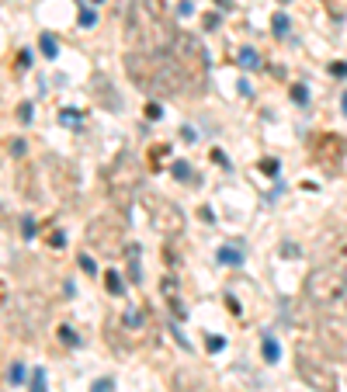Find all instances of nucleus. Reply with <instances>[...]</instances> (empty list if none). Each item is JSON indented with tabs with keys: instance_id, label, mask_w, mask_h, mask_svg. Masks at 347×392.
<instances>
[{
	"instance_id": "obj_1",
	"label": "nucleus",
	"mask_w": 347,
	"mask_h": 392,
	"mask_svg": "<svg viewBox=\"0 0 347 392\" xmlns=\"http://www.w3.org/2000/svg\"><path fill=\"white\" fill-rule=\"evenodd\" d=\"M174 38V28H167V21L160 18L153 0H132L128 7V42L132 49L139 45V52H167Z\"/></svg>"
},
{
	"instance_id": "obj_2",
	"label": "nucleus",
	"mask_w": 347,
	"mask_h": 392,
	"mask_svg": "<svg viewBox=\"0 0 347 392\" xmlns=\"http://www.w3.org/2000/svg\"><path fill=\"white\" fill-rule=\"evenodd\" d=\"M167 56L181 70V77L188 80L191 91L194 94L205 91V84H209V52L201 49V42H198L194 35L174 31V38H170V45H167Z\"/></svg>"
},
{
	"instance_id": "obj_3",
	"label": "nucleus",
	"mask_w": 347,
	"mask_h": 392,
	"mask_svg": "<svg viewBox=\"0 0 347 392\" xmlns=\"http://www.w3.org/2000/svg\"><path fill=\"white\" fill-rule=\"evenodd\" d=\"M108 187H111V194L118 202H125L128 194L139 187V160L128 150H122L115 156V163L108 167Z\"/></svg>"
},
{
	"instance_id": "obj_4",
	"label": "nucleus",
	"mask_w": 347,
	"mask_h": 392,
	"mask_svg": "<svg viewBox=\"0 0 347 392\" xmlns=\"http://www.w3.org/2000/svg\"><path fill=\"white\" fill-rule=\"evenodd\" d=\"M344 292V274H337L333 268H316L306 278V295L313 305H333V299H340Z\"/></svg>"
},
{
	"instance_id": "obj_5",
	"label": "nucleus",
	"mask_w": 347,
	"mask_h": 392,
	"mask_svg": "<svg viewBox=\"0 0 347 392\" xmlns=\"http://www.w3.org/2000/svg\"><path fill=\"white\" fill-rule=\"evenodd\" d=\"M299 375H302L313 389H319V392H333V385H337L333 368H330V364H323V361H316L306 347H299Z\"/></svg>"
},
{
	"instance_id": "obj_6",
	"label": "nucleus",
	"mask_w": 347,
	"mask_h": 392,
	"mask_svg": "<svg viewBox=\"0 0 347 392\" xmlns=\"http://www.w3.org/2000/svg\"><path fill=\"white\" fill-rule=\"evenodd\" d=\"M122 229L125 226H118V222H108V219H97V222H91V229H87V243L94 246V250H101V253H118L125 243H122Z\"/></svg>"
},
{
	"instance_id": "obj_7",
	"label": "nucleus",
	"mask_w": 347,
	"mask_h": 392,
	"mask_svg": "<svg viewBox=\"0 0 347 392\" xmlns=\"http://www.w3.org/2000/svg\"><path fill=\"white\" fill-rule=\"evenodd\" d=\"M319 344L326 347V354H330L333 361L347 358V323L340 319V316L319 323Z\"/></svg>"
},
{
	"instance_id": "obj_8",
	"label": "nucleus",
	"mask_w": 347,
	"mask_h": 392,
	"mask_svg": "<svg viewBox=\"0 0 347 392\" xmlns=\"http://www.w3.org/2000/svg\"><path fill=\"white\" fill-rule=\"evenodd\" d=\"M146 205H150V219H153V226H157V229L170 233V236H177V233H181V226H184V215H181V209H177V205L163 202L160 194H153Z\"/></svg>"
},
{
	"instance_id": "obj_9",
	"label": "nucleus",
	"mask_w": 347,
	"mask_h": 392,
	"mask_svg": "<svg viewBox=\"0 0 347 392\" xmlns=\"http://www.w3.org/2000/svg\"><path fill=\"white\" fill-rule=\"evenodd\" d=\"M313 160L323 167V170H337L344 163V139L340 136H319L313 143Z\"/></svg>"
},
{
	"instance_id": "obj_10",
	"label": "nucleus",
	"mask_w": 347,
	"mask_h": 392,
	"mask_svg": "<svg viewBox=\"0 0 347 392\" xmlns=\"http://www.w3.org/2000/svg\"><path fill=\"white\" fill-rule=\"evenodd\" d=\"M125 260H128V281H139L143 268H139V246H125Z\"/></svg>"
},
{
	"instance_id": "obj_11",
	"label": "nucleus",
	"mask_w": 347,
	"mask_h": 392,
	"mask_svg": "<svg viewBox=\"0 0 347 392\" xmlns=\"http://www.w3.org/2000/svg\"><path fill=\"white\" fill-rule=\"evenodd\" d=\"M219 264H229V268H240L243 264V253L236 246H219Z\"/></svg>"
},
{
	"instance_id": "obj_12",
	"label": "nucleus",
	"mask_w": 347,
	"mask_h": 392,
	"mask_svg": "<svg viewBox=\"0 0 347 392\" xmlns=\"http://www.w3.org/2000/svg\"><path fill=\"white\" fill-rule=\"evenodd\" d=\"M163 156H170V143H157L153 150H150V170H160V163H163Z\"/></svg>"
},
{
	"instance_id": "obj_13",
	"label": "nucleus",
	"mask_w": 347,
	"mask_h": 392,
	"mask_svg": "<svg viewBox=\"0 0 347 392\" xmlns=\"http://www.w3.org/2000/svg\"><path fill=\"white\" fill-rule=\"evenodd\" d=\"M163 260L174 268V264H181V253H177V236H170V243H163Z\"/></svg>"
},
{
	"instance_id": "obj_14",
	"label": "nucleus",
	"mask_w": 347,
	"mask_h": 392,
	"mask_svg": "<svg viewBox=\"0 0 347 392\" xmlns=\"http://www.w3.org/2000/svg\"><path fill=\"white\" fill-rule=\"evenodd\" d=\"M104 288H108L111 295H122V292H125V281H122L115 271H108V274H104Z\"/></svg>"
},
{
	"instance_id": "obj_15",
	"label": "nucleus",
	"mask_w": 347,
	"mask_h": 392,
	"mask_svg": "<svg viewBox=\"0 0 347 392\" xmlns=\"http://www.w3.org/2000/svg\"><path fill=\"white\" fill-rule=\"evenodd\" d=\"M278 358H282V347H278V344H274L271 337H264V361H267V364H274Z\"/></svg>"
},
{
	"instance_id": "obj_16",
	"label": "nucleus",
	"mask_w": 347,
	"mask_h": 392,
	"mask_svg": "<svg viewBox=\"0 0 347 392\" xmlns=\"http://www.w3.org/2000/svg\"><path fill=\"white\" fill-rule=\"evenodd\" d=\"M240 66H250V70H257V66H260V56H257L253 49H240Z\"/></svg>"
},
{
	"instance_id": "obj_17",
	"label": "nucleus",
	"mask_w": 347,
	"mask_h": 392,
	"mask_svg": "<svg viewBox=\"0 0 347 392\" xmlns=\"http://www.w3.org/2000/svg\"><path fill=\"white\" fill-rule=\"evenodd\" d=\"M38 45H42V52H45L49 59H56V52H59V45H56V38H52V35H42V42H38Z\"/></svg>"
},
{
	"instance_id": "obj_18",
	"label": "nucleus",
	"mask_w": 347,
	"mask_h": 392,
	"mask_svg": "<svg viewBox=\"0 0 347 392\" xmlns=\"http://www.w3.org/2000/svg\"><path fill=\"white\" fill-rule=\"evenodd\" d=\"M28 392H45V368H35L32 371V389Z\"/></svg>"
},
{
	"instance_id": "obj_19",
	"label": "nucleus",
	"mask_w": 347,
	"mask_h": 392,
	"mask_svg": "<svg viewBox=\"0 0 347 392\" xmlns=\"http://www.w3.org/2000/svg\"><path fill=\"white\" fill-rule=\"evenodd\" d=\"M170 174H174V177H177V181H188V177H191V167H188V163H184V160H177V163H174V170H170Z\"/></svg>"
},
{
	"instance_id": "obj_20",
	"label": "nucleus",
	"mask_w": 347,
	"mask_h": 392,
	"mask_svg": "<svg viewBox=\"0 0 347 392\" xmlns=\"http://www.w3.org/2000/svg\"><path fill=\"white\" fill-rule=\"evenodd\" d=\"M59 340H63L66 347H77V333L70 330V326H59Z\"/></svg>"
},
{
	"instance_id": "obj_21",
	"label": "nucleus",
	"mask_w": 347,
	"mask_h": 392,
	"mask_svg": "<svg viewBox=\"0 0 347 392\" xmlns=\"http://www.w3.org/2000/svg\"><path fill=\"white\" fill-rule=\"evenodd\" d=\"M91 392H115V382L111 378H97L94 385H91Z\"/></svg>"
},
{
	"instance_id": "obj_22",
	"label": "nucleus",
	"mask_w": 347,
	"mask_h": 392,
	"mask_svg": "<svg viewBox=\"0 0 347 392\" xmlns=\"http://www.w3.org/2000/svg\"><path fill=\"white\" fill-rule=\"evenodd\" d=\"M260 170H264L267 177H274V174H278L282 167H278V160H260Z\"/></svg>"
},
{
	"instance_id": "obj_23",
	"label": "nucleus",
	"mask_w": 347,
	"mask_h": 392,
	"mask_svg": "<svg viewBox=\"0 0 347 392\" xmlns=\"http://www.w3.org/2000/svg\"><path fill=\"white\" fill-rule=\"evenodd\" d=\"M292 101H295V104H306V101H309V91H306V87H292Z\"/></svg>"
},
{
	"instance_id": "obj_24",
	"label": "nucleus",
	"mask_w": 347,
	"mask_h": 392,
	"mask_svg": "<svg viewBox=\"0 0 347 392\" xmlns=\"http://www.w3.org/2000/svg\"><path fill=\"white\" fill-rule=\"evenodd\" d=\"M274 31H278V35H288V18H285V14H274Z\"/></svg>"
},
{
	"instance_id": "obj_25",
	"label": "nucleus",
	"mask_w": 347,
	"mask_h": 392,
	"mask_svg": "<svg viewBox=\"0 0 347 392\" xmlns=\"http://www.w3.org/2000/svg\"><path fill=\"white\" fill-rule=\"evenodd\" d=\"M80 268H84L87 274H97V264L91 260V257H87V253H80Z\"/></svg>"
},
{
	"instance_id": "obj_26",
	"label": "nucleus",
	"mask_w": 347,
	"mask_h": 392,
	"mask_svg": "<svg viewBox=\"0 0 347 392\" xmlns=\"http://www.w3.org/2000/svg\"><path fill=\"white\" fill-rule=\"evenodd\" d=\"M222 344H226L222 337H209V340H205V347H209L212 354H216V351H222Z\"/></svg>"
},
{
	"instance_id": "obj_27",
	"label": "nucleus",
	"mask_w": 347,
	"mask_h": 392,
	"mask_svg": "<svg viewBox=\"0 0 347 392\" xmlns=\"http://www.w3.org/2000/svg\"><path fill=\"white\" fill-rule=\"evenodd\" d=\"M160 115H163V111H160V104H157V101H150V104H146V118H153V121H157Z\"/></svg>"
},
{
	"instance_id": "obj_28",
	"label": "nucleus",
	"mask_w": 347,
	"mask_h": 392,
	"mask_svg": "<svg viewBox=\"0 0 347 392\" xmlns=\"http://www.w3.org/2000/svg\"><path fill=\"white\" fill-rule=\"evenodd\" d=\"M63 121H66V125H80V115H77L73 108H66V111H63Z\"/></svg>"
},
{
	"instance_id": "obj_29",
	"label": "nucleus",
	"mask_w": 347,
	"mask_h": 392,
	"mask_svg": "<svg viewBox=\"0 0 347 392\" xmlns=\"http://www.w3.org/2000/svg\"><path fill=\"white\" fill-rule=\"evenodd\" d=\"M94 21H97V14H94V11H80V25H87V28H91Z\"/></svg>"
},
{
	"instance_id": "obj_30",
	"label": "nucleus",
	"mask_w": 347,
	"mask_h": 392,
	"mask_svg": "<svg viewBox=\"0 0 347 392\" xmlns=\"http://www.w3.org/2000/svg\"><path fill=\"white\" fill-rule=\"evenodd\" d=\"M330 73H333V77H347V62H333Z\"/></svg>"
},
{
	"instance_id": "obj_31",
	"label": "nucleus",
	"mask_w": 347,
	"mask_h": 392,
	"mask_svg": "<svg viewBox=\"0 0 347 392\" xmlns=\"http://www.w3.org/2000/svg\"><path fill=\"white\" fill-rule=\"evenodd\" d=\"M21 378H25V368L14 364V368H11V382H21Z\"/></svg>"
},
{
	"instance_id": "obj_32",
	"label": "nucleus",
	"mask_w": 347,
	"mask_h": 392,
	"mask_svg": "<svg viewBox=\"0 0 347 392\" xmlns=\"http://www.w3.org/2000/svg\"><path fill=\"white\" fill-rule=\"evenodd\" d=\"M18 118H21V121H32V104H21V111H18Z\"/></svg>"
},
{
	"instance_id": "obj_33",
	"label": "nucleus",
	"mask_w": 347,
	"mask_h": 392,
	"mask_svg": "<svg viewBox=\"0 0 347 392\" xmlns=\"http://www.w3.org/2000/svg\"><path fill=\"white\" fill-rule=\"evenodd\" d=\"M49 243H52V246H63L66 236H63V233H49Z\"/></svg>"
},
{
	"instance_id": "obj_34",
	"label": "nucleus",
	"mask_w": 347,
	"mask_h": 392,
	"mask_svg": "<svg viewBox=\"0 0 347 392\" xmlns=\"http://www.w3.org/2000/svg\"><path fill=\"white\" fill-rule=\"evenodd\" d=\"M21 233H25V236H35V222L32 219H25V229H21Z\"/></svg>"
},
{
	"instance_id": "obj_35",
	"label": "nucleus",
	"mask_w": 347,
	"mask_h": 392,
	"mask_svg": "<svg viewBox=\"0 0 347 392\" xmlns=\"http://www.w3.org/2000/svg\"><path fill=\"white\" fill-rule=\"evenodd\" d=\"M340 302L347 305V271H344V292H340Z\"/></svg>"
},
{
	"instance_id": "obj_36",
	"label": "nucleus",
	"mask_w": 347,
	"mask_h": 392,
	"mask_svg": "<svg viewBox=\"0 0 347 392\" xmlns=\"http://www.w3.org/2000/svg\"><path fill=\"white\" fill-rule=\"evenodd\" d=\"M340 104H344V115H347V94H344V101H340Z\"/></svg>"
},
{
	"instance_id": "obj_37",
	"label": "nucleus",
	"mask_w": 347,
	"mask_h": 392,
	"mask_svg": "<svg viewBox=\"0 0 347 392\" xmlns=\"http://www.w3.org/2000/svg\"><path fill=\"white\" fill-rule=\"evenodd\" d=\"M0 299H4V288H0Z\"/></svg>"
},
{
	"instance_id": "obj_38",
	"label": "nucleus",
	"mask_w": 347,
	"mask_h": 392,
	"mask_svg": "<svg viewBox=\"0 0 347 392\" xmlns=\"http://www.w3.org/2000/svg\"><path fill=\"white\" fill-rule=\"evenodd\" d=\"M97 4H101V0H97Z\"/></svg>"
}]
</instances>
